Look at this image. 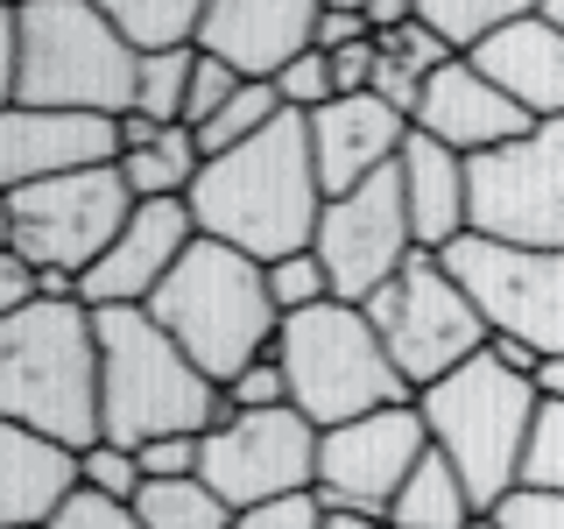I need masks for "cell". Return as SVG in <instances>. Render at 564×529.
Returning <instances> with one entry per match:
<instances>
[{
    "label": "cell",
    "mask_w": 564,
    "mask_h": 529,
    "mask_svg": "<svg viewBox=\"0 0 564 529\" xmlns=\"http://www.w3.org/2000/svg\"><path fill=\"white\" fill-rule=\"evenodd\" d=\"M191 219L205 240L240 247L247 261L275 269L282 255H304L325 219V176L311 155V120L282 114L269 134H254L247 149L212 155L191 184Z\"/></svg>",
    "instance_id": "1"
},
{
    "label": "cell",
    "mask_w": 564,
    "mask_h": 529,
    "mask_svg": "<svg viewBox=\"0 0 564 529\" xmlns=\"http://www.w3.org/2000/svg\"><path fill=\"white\" fill-rule=\"evenodd\" d=\"M0 423L93 452L106 438V353L99 311L85 296H43V304L0 317Z\"/></svg>",
    "instance_id": "2"
},
{
    "label": "cell",
    "mask_w": 564,
    "mask_h": 529,
    "mask_svg": "<svg viewBox=\"0 0 564 529\" xmlns=\"http://www.w3.org/2000/svg\"><path fill=\"white\" fill-rule=\"evenodd\" d=\"M14 22V85L0 99L35 106V114H134V78L141 57L120 43L99 0H22L8 8Z\"/></svg>",
    "instance_id": "3"
},
{
    "label": "cell",
    "mask_w": 564,
    "mask_h": 529,
    "mask_svg": "<svg viewBox=\"0 0 564 529\" xmlns=\"http://www.w3.org/2000/svg\"><path fill=\"white\" fill-rule=\"evenodd\" d=\"M149 317L198 360V375L219 381V388L234 375H247L254 360H269L275 339H282V311L269 296V269L247 261L240 247H226V240H205V234H198V247H191L184 261H176V276L155 290Z\"/></svg>",
    "instance_id": "4"
},
{
    "label": "cell",
    "mask_w": 564,
    "mask_h": 529,
    "mask_svg": "<svg viewBox=\"0 0 564 529\" xmlns=\"http://www.w3.org/2000/svg\"><path fill=\"white\" fill-rule=\"evenodd\" d=\"M106 353V438L99 445H155V438H205L234 417L219 381L198 375L184 346L149 311H99Z\"/></svg>",
    "instance_id": "5"
},
{
    "label": "cell",
    "mask_w": 564,
    "mask_h": 529,
    "mask_svg": "<svg viewBox=\"0 0 564 529\" xmlns=\"http://www.w3.org/2000/svg\"><path fill=\"white\" fill-rule=\"evenodd\" d=\"M416 410L431 423V445L458 466V481H466L473 508L487 522L494 501L522 481V452H529V431H536V410H543L536 381L508 375L494 353H480V360L452 367L445 381L423 388Z\"/></svg>",
    "instance_id": "6"
},
{
    "label": "cell",
    "mask_w": 564,
    "mask_h": 529,
    "mask_svg": "<svg viewBox=\"0 0 564 529\" xmlns=\"http://www.w3.org/2000/svg\"><path fill=\"white\" fill-rule=\"evenodd\" d=\"M275 360H282V375H290V402L317 423V431H339L352 417L416 402V388L402 381L395 360H388L375 317L360 304H317L304 317H282Z\"/></svg>",
    "instance_id": "7"
},
{
    "label": "cell",
    "mask_w": 564,
    "mask_h": 529,
    "mask_svg": "<svg viewBox=\"0 0 564 529\" xmlns=\"http://www.w3.org/2000/svg\"><path fill=\"white\" fill-rule=\"evenodd\" d=\"M134 219V191L113 170H85V176H57V184H22L0 191V234L22 261H35L43 276H93L106 261V247L128 234Z\"/></svg>",
    "instance_id": "8"
},
{
    "label": "cell",
    "mask_w": 564,
    "mask_h": 529,
    "mask_svg": "<svg viewBox=\"0 0 564 529\" xmlns=\"http://www.w3.org/2000/svg\"><path fill=\"white\" fill-rule=\"evenodd\" d=\"M367 317H375V332H381V346H388V360L402 367V381L416 388H431V381H445L452 367H466V360H480L487 353V317L473 311V296L452 282V269L437 255H416L410 269H402L388 290L367 304Z\"/></svg>",
    "instance_id": "9"
},
{
    "label": "cell",
    "mask_w": 564,
    "mask_h": 529,
    "mask_svg": "<svg viewBox=\"0 0 564 529\" xmlns=\"http://www.w3.org/2000/svg\"><path fill=\"white\" fill-rule=\"evenodd\" d=\"M437 261L473 296L494 339H522L543 360H564V247H501L466 234Z\"/></svg>",
    "instance_id": "10"
},
{
    "label": "cell",
    "mask_w": 564,
    "mask_h": 529,
    "mask_svg": "<svg viewBox=\"0 0 564 529\" xmlns=\"http://www.w3.org/2000/svg\"><path fill=\"white\" fill-rule=\"evenodd\" d=\"M473 234L501 247H564V120H536L522 141L473 155Z\"/></svg>",
    "instance_id": "11"
},
{
    "label": "cell",
    "mask_w": 564,
    "mask_h": 529,
    "mask_svg": "<svg viewBox=\"0 0 564 529\" xmlns=\"http://www.w3.org/2000/svg\"><path fill=\"white\" fill-rule=\"evenodd\" d=\"M311 255L332 276V304H360V311L375 304L388 282L423 255L410 205H402V170H381L360 191H346V198H325Z\"/></svg>",
    "instance_id": "12"
},
{
    "label": "cell",
    "mask_w": 564,
    "mask_h": 529,
    "mask_svg": "<svg viewBox=\"0 0 564 529\" xmlns=\"http://www.w3.org/2000/svg\"><path fill=\"white\" fill-rule=\"evenodd\" d=\"M317 445L325 431L296 410H254V417H226L219 431H205V487L219 494L234 516L269 508L282 494H311L317 487Z\"/></svg>",
    "instance_id": "13"
},
{
    "label": "cell",
    "mask_w": 564,
    "mask_h": 529,
    "mask_svg": "<svg viewBox=\"0 0 564 529\" xmlns=\"http://www.w3.org/2000/svg\"><path fill=\"white\" fill-rule=\"evenodd\" d=\"M423 452H431V423H423L416 402L352 417L339 431H325V445H317V501L332 516L388 522V508H395L402 481L423 466Z\"/></svg>",
    "instance_id": "14"
},
{
    "label": "cell",
    "mask_w": 564,
    "mask_h": 529,
    "mask_svg": "<svg viewBox=\"0 0 564 529\" xmlns=\"http://www.w3.org/2000/svg\"><path fill=\"white\" fill-rule=\"evenodd\" d=\"M198 247V219H191V198H149L134 205L128 234L106 247V261L78 282V296L93 311H149L155 290L176 276V261Z\"/></svg>",
    "instance_id": "15"
},
{
    "label": "cell",
    "mask_w": 564,
    "mask_h": 529,
    "mask_svg": "<svg viewBox=\"0 0 564 529\" xmlns=\"http://www.w3.org/2000/svg\"><path fill=\"white\" fill-rule=\"evenodd\" d=\"M120 155H128L120 149V120L106 114H35V106L0 114V191L113 170Z\"/></svg>",
    "instance_id": "16"
},
{
    "label": "cell",
    "mask_w": 564,
    "mask_h": 529,
    "mask_svg": "<svg viewBox=\"0 0 564 529\" xmlns=\"http://www.w3.org/2000/svg\"><path fill=\"white\" fill-rule=\"evenodd\" d=\"M198 50L219 57L240 85H275L304 50H317L311 0H205Z\"/></svg>",
    "instance_id": "17"
},
{
    "label": "cell",
    "mask_w": 564,
    "mask_h": 529,
    "mask_svg": "<svg viewBox=\"0 0 564 529\" xmlns=\"http://www.w3.org/2000/svg\"><path fill=\"white\" fill-rule=\"evenodd\" d=\"M536 120L522 114L516 99L501 93V85L487 78L480 64H445L431 85H423V106H416V134H431V141H445L452 155H494V149H508V141H522Z\"/></svg>",
    "instance_id": "18"
},
{
    "label": "cell",
    "mask_w": 564,
    "mask_h": 529,
    "mask_svg": "<svg viewBox=\"0 0 564 529\" xmlns=\"http://www.w3.org/2000/svg\"><path fill=\"white\" fill-rule=\"evenodd\" d=\"M402 141H410V120L375 93L332 99L325 114H311V155H317V176H325V198H346L367 176L395 170Z\"/></svg>",
    "instance_id": "19"
},
{
    "label": "cell",
    "mask_w": 564,
    "mask_h": 529,
    "mask_svg": "<svg viewBox=\"0 0 564 529\" xmlns=\"http://www.w3.org/2000/svg\"><path fill=\"white\" fill-rule=\"evenodd\" d=\"M85 494V452L0 423V529H50Z\"/></svg>",
    "instance_id": "20"
},
{
    "label": "cell",
    "mask_w": 564,
    "mask_h": 529,
    "mask_svg": "<svg viewBox=\"0 0 564 529\" xmlns=\"http://www.w3.org/2000/svg\"><path fill=\"white\" fill-rule=\"evenodd\" d=\"M466 64H480L529 120H564V29L543 8H522L494 43H480Z\"/></svg>",
    "instance_id": "21"
},
{
    "label": "cell",
    "mask_w": 564,
    "mask_h": 529,
    "mask_svg": "<svg viewBox=\"0 0 564 529\" xmlns=\"http://www.w3.org/2000/svg\"><path fill=\"white\" fill-rule=\"evenodd\" d=\"M402 170V205H410V226H416V247L423 255H445L473 234V176H466V155H452L445 141L416 134L402 141L395 155Z\"/></svg>",
    "instance_id": "22"
},
{
    "label": "cell",
    "mask_w": 564,
    "mask_h": 529,
    "mask_svg": "<svg viewBox=\"0 0 564 529\" xmlns=\"http://www.w3.org/2000/svg\"><path fill=\"white\" fill-rule=\"evenodd\" d=\"M473 522H480V508H473L458 466L431 445V452H423V466L402 481L395 508H388V529H473Z\"/></svg>",
    "instance_id": "23"
},
{
    "label": "cell",
    "mask_w": 564,
    "mask_h": 529,
    "mask_svg": "<svg viewBox=\"0 0 564 529\" xmlns=\"http://www.w3.org/2000/svg\"><path fill=\"white\" fill-rule=\"evenodd\" d=\"M106 22L134 57H176V50H198L205 0H106Z\"/></svg>",
    "instance_id": "24"
},
{
    "label": "cell",
    "mask_w": 564,
    "mask_h": 529,
    "mask_svg": "<svg viewBox=\"0 0 564 529\" xmlns=\"http://www.w3.org/2000/svg\"><path fill=\"white\" fill-rule=\"evenodd\" d=\"M198 170H205V149H198V134H191V128H163L149 149L120 155V176H128L134 205H149V198H191Z\"/></svg>",
    "instance_id": "25"
},
{
    "label": "cell",
    "mask_w": 564,
    "mask_h": 529,
    "mask_svg": "<svg viewBox=\"0 0 564 529\" xmlns=\"http://www.w3.org/2000/svg\"><path fill=\"white\" fill-rule=\"evenodd\" d=\"M529 0H416V22L452 50V57H473L480 43H494Z\"/></svg>",
    "instance_id": "26"
},
{
    "label": "cell",
    "mask_w": 564,
    "mask_h": 529,
    "mask_svg": "<svg viewBox=\"0 0 564 529\" xmlns=\"http://www.w3.org/2000/svg\"><path fill=\"white\" fill-rule=\"evenodd\" d=\"M134 516L149 529H234V508L205 487V473H191V481H149L134 494Z\"/></svg>",
    "instance_id": "27"
},
{
    "label": "cell",
    "mask_w": 564,
    "mask_h": 529,
    "mask_svg": "<svg viewBox=\"0 0 564 529\" xmlns=\"http://www.w3.org/2000/svg\"><path fill=\"white\" fill-rule=\"evenodd\" d=\"M282 114H290V106H282L275 85H240V93H234V99H226L219 114H212L205 128H198L205 163H212V155H226V149H247V141H254V134H269Z\"/></svg>",
    "instance_id": "28"
},
{
    "label": "cell",
    "mask_w": 564,
    "mask_h": 529,
    "mask_svg": "<svg viewBox=\"0 0 564 529\" xmlns=\"http://www.w3.org/2000/svg\"><path fill=\"white\" fill-rule=\"evenodd\" d=\"M191 71H198V50H176V57H141V78H134V114H149L155 128H184Z\"/></svg>",
    "instance_id": "29"
},
{
    "label": "cell",
    "mask_w": 564,
    "mask_h": 529,
    "mask_svg": "<svg viewBox=\"0 0 564 529\" xmlns=\"http://www.w3.org/2000/svg\"><path fill=\"white\" fill-rule=\"evenodd\" d=\"M269 296H275V311L282 317H304V311H317V304H332V276H325V261L311 255H282L275 269H269Z\"/></svg>",
    "instance_id": "30"
},
{
    "label": "cell",
    "mask_w": 564,
    "mask_h": 529,
    "mask_svg": "<svg viewBox=\"0 0 564 529\" xmlns=\"http://www.w3.org/2000/svg\"><path fill=\"white\" fill-rule=\"evenodd\" d=\"M516 487H551V494H564V402H543V410H536V431H529L522 481Z\"/></svg>",
    "instance_id": "31"
},
{
    "label": "cell",
    "mask_w": 564,
    "mask_h": 529,
    "mask_svg": "<svg viewBox=\"0 0 564 529\" xmlns=\"http://www.w3.org/2000/svg\"><path fill=\"white\" fill-rule=\"evenodd\" d=\"M275 93H282V106H290V114H325L332 99H339V78H332V57L325 50H304V57H296L290 71H282L275 78Z\"/></svg>",
    "instance_id": "32"
},
{
    "label": "cell",
    "mask_w": 564,
    "mask_h": 529,
    "mask_svg": "<svg viewBox=\"0 0 564 529\" xmlns=\"http://www.w3.org/2000/svg\"><path fill=\"white\" fill-rule=\"evenodd\" d=\"M85 487L106 494V501H128L134 508V494L149 487V473H141V458L128 445H93V452H85Z\"/></svg>",
    "instance_id": "33"
},
{
    "label": "cell",
    "mask_w": 564,
    "mask_h": 529,
    "mask_svg": "<svg viewBox=\"0 0 564 529\" xmlns=\"http://www.w3.org/2000/svg\"><path fill=\"white\" fill-rule=\"evenodd\" d=\"M487 529H564V494H551V487H508L501 501H494Z\"/></svg>",
    "instance_id": "34"
},
{
    "label": "cell",
    "mask_w": 564,
    "mask_h": 529,
    "mask_svg": "<svg viewBox=\"0 0 564 529\" xmlns=\"http://www.w3.org/2000/svg\"><path fill=\"white\" fill-rule=\"evenodd\" d=\"M226 402H234V417H254V410H290V375H282V360H254L247 375L226 381Z\"/></svg>",
    "instance_id": "35"
},
{
    "label": "cell",
    "mask_w": 564,
    "mask_h": 529,
    "mask_svg": "<svg viewBox=\"0 0 564 529\" xmlns=\"http://www.w3.org/2000/svg\"><path fill=\"white\" fill-rule=\"evenodd\" d=\"M234 93H240V78H234V71H226L219 57H205V50H198V71H191V99H184V128L198 134V128H205V120L219 114V106L234 99Z\"/></svg>",
    "instance_id": "36"
},
{
    "label": "cell",
    "mask_w": 564,
    "mask_h": 529,
    "mask_svg": "<svg viewBox=\"0 0 564 529\" xmlns=\"http://www.w3.org/2000/svg\"><path fill=\"white\" fill-rule=\"evenodd\" d=\"M234 529H325V501L311 494H282V501L269 508H247V516H234Z\"/></svg>",
    "instance_id": "37"
},
{
    "label": "cell",
    "mask_w": 564,
    "mask_h": 529,
    "mask_svg": "<svg viewBox=\"0 0 564 529\" xmlns=\"http://www.w3.org/2000/svg\"><path fill=\"white\" fill-rule=\"evenodd\" d=\"M141 473L149 481H191V473L205 466V438H155V445H141Z\"/></svg>",
    "instance_id": "38"
},
{
    "label": "cell",
    "mask_w": 564,
    "mask_h": 529,
    "mask_svg": "<svg viewBox=\"0 0 564 529\" xmlns=\"http://www.w3.org/2000/svg\"><path fill=\"white\" fill-rule=\"evenodd\" d=\"M50 529H149V522H141L128 501H106V494L85 487V494H78V501H70V508H64V516L50 522Z\"/></svg>",
    "instance_id": "39"
},
{
    "label": "cell",
    "mask_w": 564,
    "mask_h": 529,
    "mask_svg": "<svg viewBox=\"0 0 564 529\" xmlns=\"http://www.w3.org/2000/svg\"><path fill=\"white\" fill-rule=\"evenodd\" d=\"M29 304H43V269L22 261L14 247H0V317H14V311H29Z\"/></svg>",
    "instance_id": "40"
},
{
    "label": "cell",
    "mask_w": 564,
    "mask_h": 529,
    "mask_svg": "<svg viewBox=\"0 0 564 529\" xmlns=\"http://www.w3.org/2000/svg\"><path fill=\"white\" fill-rule=\"evenodd\" d=\"M352 43H375V22L367 8H317V50H352Z\"/></svg>",
    "instance_id": "41"
},
{
    "label": "cell",
    "mask_w": 564,
    "mask_h": 529,
    "mask_svg": "<svg viewBox=\"0 0 564 529\" xmlns=\"http://www.w3.org/2000/svg\"><path fill=\"white\" fill-rule=\"evenodd\" d=\"M536 396H543V402H564V360H543V375H536Z\"/></svg>",
    "instance_id": "42"
},
{
    "label": "cell",
    "mask_w": 564,
    "mask_h": 529,
    "mask_svg": "<svg viewBox=\"0 0 564 529\" xmlns=\"http://www.w3.org/2000/svg\"><path fill=\"white\" fill-rule=\"evenodd\" d=\"M325 529H388V522H375V516H332V508H325Z\"/></svg>",
    "instance_id": "43"
},
{
    "label": "cell",
    "mask_w": 564,
    "mask_h": 529,
    "mask_svg": "<svg viewBox=\"0 0 564 529\" xmlns=\"http://www.w3.org/2000/svg\"><path fill=\"white\" fill-rule=\"evenodd\" d=\"M543 14H551V22H557V29H564V0H551V8H543Z\"/></svg>",
    "instance_id": "44"
},
{
    "label": "cell",
    "mask_w": 564,
    "mask_h": 529,
    "mask_svg": "<svg viewBox=\"0 0 564 529\" xmlns=\"http://www.w3.org/2000/svg\"><path fill=\"white\" fill-rule=\"evenodd\" d=\"M473 529H487V522H473Z\"/></svg>",
    "instance_id": "45"
}]
</instances>
